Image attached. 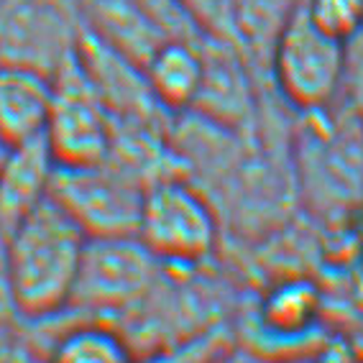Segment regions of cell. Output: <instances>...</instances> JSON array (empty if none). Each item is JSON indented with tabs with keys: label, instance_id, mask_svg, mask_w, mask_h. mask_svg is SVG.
<instances>
[{
	"label": "cell",
	"instance_id": "6da1fadb",
	"mask_svg": "<svg viewBox=\"0 0 363 363\" xmlns=\"http://www.w3.org/2000/svg\"><path fill=\"white\" fill-rule=\"evenodd\" d=\"M87 233L52 195L6 230V253L21 320L46 323L67 312Z\"/></svg>",
	"mask_w": 363,
	"mask_h": 363
},
{
	"label": "cell",
	"instance_id": "7a4b0ae2",
	"mask_svg": "<svg viewBox=\"0 0 363 363\" xmlns=\"http://www.w3.org/2000/svg\"><path fill=\"white\" fill-rule=\"evenodd\" d=\"M266 69L286 105L315 116L328 111L343 90L350 69L348 46L320 31L297 6L269 46Z\"/></svg>",
	"mask_w": 363,
	"mask_h": 363
},
{
	"label": "cell",
	"instance_id": "3957f363",
	"mask_svg": "<svg viewBox=\"0 0 363 363\" xmlns=\"http://www.w3.org/2000/svg\"><path fill=\"white\" fill-rule=\"evenodd\" d=\"M218 215L195 182L172 172L146 184L136 238L162 266L192 269L218 248Z\"/></svg>",
	"mask_w": 363,
	"mask_h": 363
},
{
	"label": "cell",
	"instance_id": "277c9868",
	"mask_svg": "<svg viewBox=\"0 0 363 363\" xmlns=\"http://www.w3.org/2000/svg\"><path fill=\"white\" fill-rule=\"evenodd\" d=\"M162 264L136 235L87 238L67 312L87 320L130 315L159 281Z\"/></svg>",
	"mask_w": 363,
	"mask_h": 363
},
{
	"label": "cell",
	"instance_id": "5b68a950",
	"mask_svg": "<svg viewBox=\"0 0 363 363\" xmlns=\"http://www.w3.org/2000/svg\"><path fill=\"white\" fill-rule=\"evenodd\" d=\"M143 192L146 182L113 156L87 167H57L49 189L87 238L136 235Z\"/></svg>",
	"mask_w": 363,
	"mask_h": 363
},
{
	"label": "cell",
	"instance_id": "8992f818",
	"mask_svg": "<svg viewBox=\"0 0 363 363\" xmlns=\"http://www.w3.org/2000/svg\"><path fill=\"white\" fill-rule=\"evenodd\" d=\"M84 33L79 0H3L0 62L57 74L77 57Z\"/></svg>",
	"mask_w": 363,
	"mask_h": 363
},
{
	"label": "cell",
	"instance_id": "52a82bcc",
	"mask_svg": "<svg viewBox=\"0 0 363 363\" xmlns=\"http://www.w3.org/2000/svg\"><path fill=\"white\" fill-rule=\"evenodd\" d=\"M44 141L57 167H87L111 154L113 121L77 57L54 74Z\"/></svg>",
	"mask_w": 363,
	"mask_h": 363
},
{
	"label": "cell",
	"instance_id": "ba28073f",
	"mask_svg": "<svg viewBox=\"0 0 363 363\" xmlns=\"http://www.w3.org/2000/svg\"><path fill=\"white\" fill-rule=\"evenodd\" d=\"M52 98V74L0 62V151L44 138Z\"/></svg>",
	"mask_w": 363,
	"mask_h": 363
},
{
	"label": "cell",
	"instance_id": "9c48e42d",
	"mask_svg": "<svg viewBox=\"0 0 363 363\" xmlns=\"http://www.w3.org/2000/svg\"><path fill=\"white\" fill-rule=\"evenodd\" d=\"M205 39H169L143 65L156 103L169 116L195 108L205 77Z\"/></svg>",
	"mask_w": 363,
	"mask_h": 363
},
{
	"label": "cell",
	"instance_id": "30bf717a",
	"mask_svg": "<svg viewBox=\"0 0 363 363\" xmlns=\"http://www.w3.org/2000/svg\"><path fill=\"white\" fill-rule=\"evenodd\" d=\"M54 169L44 138L0 151V233L49 197Z\"/></svg>",
	"mask_w": 363,
	"mask_h": 363
},
{
	"label": "cell",
	"instance_id": "8fae6325",
	"mask_svg": "<svg viewBox=\"0 0 363 363\" xmlns=\"http://www.w3.org/2000/svg\"><path fill=\"white\" fill-rule=\"evenodd\" d=\"M79 11L84 31L141 67L164 41H169L136 0H79Z\"/></svg>",
	"mask_w": 363,
	"mask_h": 363
},
{
	"label": "cell",
	"instance_id": "7c38bea8",
	"mask_svg": "<svg viewBox=\"0 0 363 363\" xmlns=\"http://www.w3.org/2000/svg\"><path fill=\"white\" fill-rule=\"evenodd\" d=\"M46 363H138L133 345L105 320L74 323L59 333L46 353Z\"/></svg>",
	"mask_w": 363,
	"mask_h": 363
},
{
	"label": "cell",
	"instance_id": "4fadbf2b",
	"mask_svg": "<svg viewBox=\"0 0 363 363\" xmlns=\"http://www.w3.org/2000/svg\"><path fill=\"white\" fill-rule=\"evenodd\" d=\"M305 0H230L235 28L248 57L266 65V54L279 26Z\"/></svg>",
	"mask_w": 363,
	"mask_h": 363
},
{
	"label": "cell",
	"instance_id": "5bb4252c",
	"mask_svg": "<svg viewBox=\"0 0 363 363\" xmlns=\"http://www.w3.org/2000/svg\"><path fill=\"white\" fill-rule=\"evenodd\" d=\"M318 315V294L305 281H284L274 286L261 302V325L264 330L279 337L297 335Z\"/></svg>",
	"mask_w": 363,
	"mask_h": 363
},
{
	"label": "cell",
	"instance_id": "9a60e30c",
	"mask_svg": "<svg viewBox=\"0 0 363 363\" xmlns=\"http://www.w3.org/2000/svg\"><path fill=\"white\" fill-rule=\"evenodd\" d=\"M307 18L323 33L350 46L363 36V3L361 0H305Z\"/></svg>",
	"mask_w": 363,
	"mask_h": 363
},
{
	"label": "cell",
	"instance_id": "2e32d148",
	"mask_svg": "<svg viewBox=\"0 0 363 363\" xmlns=\"http://www.w3.org/2000/svg\"><path fill=\"white\" fill-rule=\"evenodd\" d=\"M228 350V337L220 328H210V330L192 335L187 340H179L174 345H167L164 350L149 356L141 363H213Z\"/></svg>",
	"mask_w": 363,
	"mask_h": 363
},
{
	"label": "cell",
	"instance_id": "e0dca14e",
	"mask_svg": "<svg viewBox=\"0 0 363 363\" xmlns=\"http://www.w3.org/2000/svg\"><path fill=\"white\" fill-rule=\"evenodd\" d=\"M182 3L192 13V18L197 21V26L202 28L205 36L218 41H228V44H235L243 49L238 28H235V21H233V11H230V0H182Z\"/></svg>",
	"mask_w": 363,
	"mask_h": 363
},
{
	"label": "cell",
	"instance_id": "ac0fdd59",
	"mask_svg": "<svg viewBox=\"0 0 363 363\" xmlns=\"http://www.w3.org/2000/svg\"><path fill=\"white\" fill-rule=\"evenodd\" d=\"M18 320H21V315H18V305H16L11 269H8L6 233H0V333L11 330Z\"/></svg>",
	"mask_w": 363,
	"mask_h": 363
},
{
	"label": "cell",
	"instance_id": "d6986e66",
	"mask_svg": "<svg viewBox=\"0 0 363 363\" xmlns=\"http://www.w3.org/2000/svg\"><path fill=\"white\" fill-rule=\"evenodd\" d=\"M0 335H6V333H0ZM0 363H46V358H41V353H36L31 345L0 337Z\"/></svg>",
	"mask_w": 363,
	"mask_h": 363
},
{
	"label": "cell",
	"instance_id": "ffe728a7",
	"mask_svg": "<svg viewBox=\"0 0 363 363\" xmlns=\"http://www.w3.org/2000/svg\"><path fill=\"white\" fill-rule=\"evenodd\" d=\"M213 363H274V361H269L264 356H256V353H233V350L228 348Z\"/></svg>",
	"mask_w": 363,
	"mask_h": 363
},
{
	"label": "cell",
	"instance_id": "44dd1931",
	"mask_svg": "<svg viewBox=\"0 0 363 363\" xmlns=\"http://www.w3.org/2000/svg\"><path fill=\"white\" fill-rule=\"evenodd\" d=\"M0 3H3V0H0Z\"/></svg>",
	"mask_w": 363,
	"mask_h": 363
},
{
	"label": "cell",
	"instance_id": "7402d4cb",
	"mask_svg": "<svg viewBox=\"0 0 363 363\" xmlns=\"http://www.w3.org/2000/svg\"><path fill=\"white\" fill-rule=\"evenodd\" d=\"M361 3H363V0H361Z\"/></svg>",
	"mask_w": 363,
	"mask_h": 363
}]
</instances>
